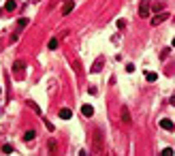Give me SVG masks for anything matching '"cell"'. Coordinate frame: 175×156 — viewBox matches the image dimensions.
<instances>
[{
  "mask_svg": "<svg viewBox=\"0 0 175 156\" xmlns=\"http://www.w3.org/2000/svg\"><path fill=\"white\" fill-rule=\"evenodd\" d=\"M167 17H169L167 13H160V15H156L154 20H152V24H154V26H158V24H162L164 20H167Z\"/></svg>",
  "mask_w": 175,
  "mask_h": 156,
  "instance_id": "obj_5",
  "label": "cell"
},
{
  "mask_svg": "<svg viewBox=\"0 0 175 156\" xmlns=\"http://www.w3.org/2000/svg\"><path fill=\"white\" fill-rule=\"evenodd\" d=\"M94 137H96V152H100V145H103V137H100V131H96Z\"/></svg>",
  "mask_w": 175,
  "mask_h": 156,
  "instance_id": "obj_8",
  "label": "cell"
},
{
  "mask_svg": "<svg viewBox=\"0 0 175 156\" xmlns=\"http://www.w3.org/2000/svg\"><path fill=\"white\" fill-rule=\"evenodd\" d=\"M147 13H150V4L143 2V4L139 6V15H141V17H147Z\"/></svg>",
  "mask_w": 175,
  "mask_h": 156,
  "instance_id": "obj_6",
  "label": "cell"
},
{
  "mask_svg": "<svg viewBox=\"0 0 175 156\" xmlns=\"http://www.w3.org/2000/svg\"><path fill=\"white\" fill-rule=\"evenodd\" d=\"M122 120H124L126 124H128V122H130V113H128V111H126V109H124V111H122Z\"/></svg>",
  "mask_w": 175,
  "mask_h": 156,
  "instance_id": "obj_12",
  "label": "cell"
},
{
  "mask_svg": "<svg viewBox=\"0 0 175 156\" xmlns=\"http://www.w3.org/2000/svg\"><path fill=\"white\" fill-rule=\"evenodd\" d=\"M81 113H84L86 118H92V116H94V107H92V105H84V107H81Z\"/></svg>",
  "mask_w": 175,
  "mask_h": 156,
  "instance_id": "obj_4",
  "label": "cell"
},
{
  "mask_svg": "<svg viewBox=\"0 0 175 156\" xmlns=\"http://www.w3.org/2000/svg\"><path fill=\"white\" fill-rule=\"evenodd\" d=\"M58 116L62 118V120H71V118H73V111H71V109H66V107H64V109H60V111H58Z\"/></svg>",
  "mask_w": 175,
  "mask_h": 156,
  "instance_id": "obj_3",
  "label": "cell"
},
{
  "mask_svg": "<svg viewBox=\"0 0 175 156\" xmlns=\"http://www.w3.org/2000/svg\"><path fill=\"white\" fill-rule=\"evenodd\" d=\"M15 6H17V2H15V0H6V2H4V9H6L9 13H11V11H15Z\"/></svg>",
  "mask_w": 175,
  "mask_h": 156,
  "instance_id": "obj_7",
  "label": "cell"
},
{
  "mask_svg": "<svg viewBox=\"0 0 175 156\" xmlns=\"http://www.w3.org/2000/svg\"><path fill=\"white\" fill-rule=\"evenodd\" d=\"M34 135H36L34 131H26V135H24V139H26V141H32V139H34Z\"/></svg>",
  "mask_w": 175,
  "mask_h": 156,
  "instance_id": "obj_10",
  "label": "cell"
},
{
  "mask_svg": "<svg viewBox=\"0 0 175 156\" xmlns=\"http://www.w3.org/2000/svg\"><path fill=\"white\" fill-rule=\"evenodd\" d=\"M13 69H15V73H19V71L24 69V62H19V60H17V62H15V66H13Z\"/></svg>",
  "mask_w": 175,
  "mask_h": 156,
  "instance_id": "obj_13",
  "label": "cell"
},
{
  "mask_svg": "<svg viewBox=\"0 0 175 156\" xmlns=\"http://www.w3.org/2000/svg\"><path fill=\"white\" fill-rule=\"evenodd\" d=\"M171 47H175V39H173V41H171Z\"/></svg>",
  "mask_w": 175,
  "mask_h": 156,
  "instance_id": "obj_19",
  "label": "cell"
},
{
  "mask_svg": "<svg viewBox=\"0 0 175 156\" xmlns=\"http://www.w3.org/2000/svg\"><path fill=\"white\" fill-rule=\"evenodd\" d=\"M160 126L164 128V131H169V133H173V131H175V124L169 120V118H162V120H160Z\"/></svg>",
  "mask_w": 175,
  "mask_h": 156,
  "instance_id": "obj_1",
  "label": "cell"
},
{
  "mask_svg": "<svg viewBox=\"0 0 175 156\" xmlns=\"http://www.w3.org/2000/svg\"><path fill=\"white\" fill-rule=\"evenodd\" d=\"M73 9H75V2H73V0H66V2L62 4V15H68Z\"/></svg>",
  "mask_w": 175,
  "mask_h": 156,
  "instance_id": "obj_2",
  "label": "cell"
},
{
  "mask_svg": "<svg viewBox=\"0 0 175 156\" xmlns=\"http://www.w3.org/2000/svg\"><path fill=\"white\" fill-rule=\"evenodd\" d=\"M2 152H4V154H11V152H13V145H9V143L2 145Z\"/></svg>",
  "mask_w": 175,
  "mask_h": 156,
  "instance_id": "obj_14",
  "label": "cell"
},
{
  "mask_svg": "<svg viewBox=\"0 0 175 156\" xmlns=\"http://www.w3.org/2000/svg\"><path fill=\"white\" fill-rule=\"evenodd\" d=\"M124 26H126L124 20H117V28H120V30H124Z\"/></svg>",
  "mask_w": 175,
  "mask_h": 156,
  "instance_id": "obj_16",
  "label": "cell"
},
{
  "mask_svg": "<svg viewBox=\"0 0 175 156\" xmlns=\"http://www.w3.org/2000/svg\"><path fill=\"white\" fill-rule=\"evenodd\" d=\"M171 105H173V107H175V96H173V98H171Z\"/></svg>",
  "mask_w": 175,
  "mask_h": 156,
  "instance_id": "obj_18",
  "label": "cell"
},
{
  "mask_svg": "<svg viewBox=\"0 0 175 156\" xmlns=\"http://www.w3.org/2000/svg\"><path fill=\"white\" fill-rule=\"evenodd\" d=\"M145 79L150 81V84H154V81L158 79V73H145Z\"/></svg>",
  "mask_w": 175,
  "mask_h": 156,
  "instance_id": "obj_9",
  "label": "cell"
},
{
  "mask_svg": "<svg viewBox=\"0 0 175 156\" xmlns=\"http://www.w3.org/2000/svg\"><path fill=\"white\" fill-rule=\"evenodd\" d=\"M100 66H103V60H98V62L94 64V66H92V71H94V73H96V71H100Z\"/></svg>",
  "mask_w": 175,
  "mask_h": 156,
  "instance_id": "obj_15",
  "label": "cell"
},
{
  "mask_svg": "<svg viewBox=\"0 0 175 156\" xmlns=\"http://www.w3.org/2000/svg\"><path fill=\"white\" fill-rule=\"evenodd\" d=\"M58 43H60L58 39H51V41H49V45H47V47H49V49H56V47H58Z\"/></svg>",
  "mask_w": 175,
  "mask_h": 156,
  "instance_id": "obj_11",
  "label": "cell"
},
{
  "mask_svg": "<svg viewBox=\"0 0 175 156\" xmlns=\"http://www.w3.org/2000/svg\"><path fill=\"white\" fill-rule=\"evenodd\" d=\"M162 154H164V156H171V154H173V150H171V148H164V150H162Z\"/></svg>",
  "mask_w": 175,
  "mask_h": 156,
  "instance_id": "obj_17",
  "label": "cell"
}]
</instances>
